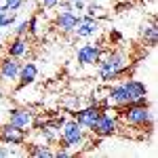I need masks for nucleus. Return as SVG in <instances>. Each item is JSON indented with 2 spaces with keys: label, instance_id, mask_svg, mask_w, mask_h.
<instances>
[{
  "label": "nucleus",
  "instance_id": "obj_8",
  "mask_svg": "<svg viewBox=\"0 0 158 158\" xmlns=\"http://www.w3.org/2000/svg\"><path fill=\"white\" fill-rule=\"evenodd\" d=\"M78 23H80V15L74 11L57 13V17H55V27L59 30L61 34H74V30H76Z\"/></svg>",
  "mask_w": 158,
  "mask_h": 158
},
{
  "label": "nucleus",
  "instance_id": "obj_3",
  "mask_svg": "<svg viewBox=\"0 0 158 158\" xmlns=\"http://www.w3.org/2000/svg\"><path fill=\"white\" fill-rule=\"evenodd\" d=\"M6 122L25 131V133H30L34 129V124H36V112H32L30 108H11Z\"/></svg>",
  "mask_w": 158,
  "mask_h": 158
},
{
  "label": "nucleus",
  "instance_id": "obj_20",
  "mask_svg": "<svg viewBox=\"0 0 158 158\" xmlns=\"http://www.w3.org/2000/svg\"><path fill=\"white\" fill-rule=\"evenodd\" d=\"M85 6H86L85 0H72V9H74V11H78V15L85 11Z\"/></svg>",
  "mask_w": 158,
  "mask_h": 158
},
{
  "label": "nucleus",
  "instance_id": "obj_17",
  "mask_svg": "<svg viewBox=\"0 0 158 158\" xmlns=\"http://www.w3.org/2000/svg\"><path fill=\"white\" fill-rule=\"evenodd\" d=\"M15 36H30V21L23 19L21 23L15 27Z\"/></svg>",
  "mask_w": 158,
  "mask_h": 158
},
{
  "label": "nucleus",
  "instance_id": "obj_24",
  "mask_svg": "<svg viewBox=\"0 0 158 158\" xmlns=\"http://www.w3.org/2000/svg\"><path fill=\"white\" fill-rule=\"evenodd\" d=\"M95 2H99V0H95Z\"/></svg>",
  "mask_w": 158,
  "mask_h": 158
},
{
  "label": "nucleus",
  "instance_id": "obj_1",
  "mask_svg": "<svg viewBox=\"0 0 158 158\" xmlns=\"http://www.w3.org/2000/svg\"><path fill=\"white\" fill-rule=\"evenodd\" d=\"M118 120L120 124H129L135 129H143V131H152L154 129V114L150 106H137V103H129L124 108H118Z\"/></svg>",
  "mask_w": 158,
  "mask_h": 158
},
{
  "label": "nucleus",
  "instance_id": "obj_18",
  "mask_svg": "<svg viewBox=\"0 0 158 158\" xmlns=\"http://www.w3.org/2000/svg\"><path fill=\"white\" fill-rule=\"evenodd\" d=\"M27 21H30V36H38V21H40V15H32Z\"/></svg>",
  "mask_w": 158,
  "mask_h": 158
},
{
  "label": "nucleus",
  "instance_id": "obj_12",
  "mask_svg": "<svg viewBox=\"0 0 158 158\" xmlns=\"http://www.w3.org/2000/svg\"><path fill=\"white\" fill-rule=\"evenodd\" d=\"M141 38L150 49H154L158 44V21H156V15H152V21L150 23L141 25Z\"/></svg>",
  "mask_w": 158,
  "mask_h": 158
},
{
  "label": "nucleus",
  "instance_id": "obj_21",
  "mask_svg": "<svg viewBox=\"0 0 158 158\" xmlns=\"http://www.w3.org/2000/svg\"><path fill=\"white\" fill-rule=\"evenodd\" d=\"M57 2H59V0H40V4H42L44 9H55Z\"/></svg>",
  "mask_w": 158,
  "mask_h": 158
},
{
  "label": "nucleus",
  "instance_id": "obj_2",
  "mask_svg": "<svg viewBox=\"0 0 158 158\" xmlns=\"http://www.w3.org/2000/svg\"><path fill=\"white\" fill-rule=\"evenodd\" d=\"M93 137L97 139H106V137H112V135L120 133V120H118V114H112L110 110H101L97 116V120L91 129Z\"/></svg>",
  "mask_w": 158,
  "mask_h": 158
},
{
  "label": "nucleus",
  "instance_id": "obj_7",
  "mask_svg": "<svg viewBox=\"0 0 158 158\" xmlns=\"http://www.w3.org/2000/svg\"><path fill=\"white\" fill-rule=\"evenodd\" d=\"M99 112H101V110H99L97 106H85V108L76 110V112H72V114H74V120L78 122L85 131L91 133V129H93V124H95V120H97Z\"/></svg>",
  "mask_w": 158,
  "mask_h": 158
},
{
  "label": "nucleus",
  "instance_id": "obj_13",
  "mask_svg": "<svg viewBox=\"0 0 158 158\" xmlns=\"http://www.w3.org/2000/svg\"><path fill=\"white\" fill-rule=\"evenodd\" d=\"M27 143V141H25ZM25 154L32 158H53V148L49 143H40V141H30L25 146Z\"/></svg>",
  "mask_w": 158,
  "mask_h": 158
},
{
  "label": "nucleus",
  "instance_id": "obj_16",
  "mask_svg": "<svg viewBox=\"0 0 158 158\" xmlns=\"http://www.w3.org/2000/svg\"><path fill=\"white\" fill-rule=\"evenodd\" d=\"M17 146H9V143H2L0 146V158H9V156H19L21 152L15 150Z\"/></svg>",
  "mask_w": 158,
  "mask_h": 158
},
{
  "label": "nucleus",
  "instance_id": "obj_10",
  "mask_svg": "<svg viewBox=\"0 0 158 158\" xmlns=\"http://www.w3.org/2000/svg\"><path fill=\"white\" fill-rule=\"evenodd\" d=\"M38 78V65L34 61H25L21 63V70H19V78H17V85L19 86H30L34 85Z\"/></svg>",
  "mask_w": 158,
  "mask_h": 158
},
{
  "label": "nucleus",
  "instance_id": "obj_23",
  "mask_svg": "<svg viewBox=\"0 0 158 158\" xmlns=\"http://www.w3.org/2000/svg\"><path fill=\"white\" fill-rule=\"evenodd\" d=\"M2 19H4V13H0V30H2Z\"/></svg>",
  "mask_w": 158,
  "mask_h": 158
},
{
  "label": "nucleus",
  "instance_id": "obj_4",
  "mask_svg": "<svg viewBox=\"0 0 158 158\" xmlns=\"http://www.w3.org/2000/svg\"><path fill=\"white\" fill-rule=\"evenodd\" d=\"M19 70H21V61L15 57H2L0 59V80L4 85H15L19 78Z\"/></svg>",
  "mask_w": 158,
  "mask_h": 158
},
{
  "label": "nucleus",
  "instance_id": "obj_6",
  "mask_svg": "<svg viewBox=\"0 0 158 158\" xmlns=\"http://www.w3.org/2000/svg\"><path fill=\"white\" fill-rule=\"evenodd\" d=\"M101 57V42L97 44H91V42H86L82 44L78 53H76V61H78V65H95Z\"/></svg>",
  "mask_w": 158,
  "mask_h": 158
},
{
  "label": "nucleus",
  "instance_id": "obj_11",
  "mask_svg": "<svg viewBox=\"0 0 158 158\" xmlns=\"http://www.w3.org/2000/svg\"><path fill=\"white\" fill-rule=\"evenodd\" d=\"M122 85L127 89V93L131 95V103L137 101V99L141 97H148V86L141 82V80H137V78H127V80H122Z\"/></svg>",
  "mask_w": 158,
  "mask_h": 158
},
{
  "label": "nucleus",
  "instance_id": "obj_14",
  "mask_svg": "<svg viewBox=\"0 0 158 158\" xmlns=\"http://www.w3.org/2000/svg\"><path fill=\"white\" fill-rule=\"evenodd\" d=\"M99 32V21H80V23L76 25V30H74V34L78 38H93L95 34Z\"/></svg>",
  "mask_w": 158,
  "mask_h": 158
},
{
  "label": "nucleus",
  "instance_id": "obj_19",
  "mask_svg": "<svg viewBox=\"0 0 158 158\" xmlns=\"http://www.w3.org/2000/svg\"><path fill=\"white\" fill-rule=\"evenodd\" d=\"M55 9H59L57 13H68V11H74V9H72V0H59Z\"/></svg>",
  "mask_w": 158,
  "mask_h": 158
},
{
  "label": "nucleus",
  "instance_id": "obj_9",
  "mask_svg": "<svg viewBox=\"0 0 158 158\" xmlns=\"http://www.w3.org/2000/svg\"><path fill=\"white\" fill-rule=\"evenodd\" d=\"M30 53V36H15L6 44V55L15 59H23Z\"/></svg>",
  "mask_w": 158,
  "mask_h": 158
},
{
  "label": "nucleus",
  "instance_id": "obj_22",
  "mask_svg": "<svg viewBox=\"0 0 158 158\" xmlns=\"http://www.w3.org/2000/svg\"><path fill=\"white\" fill-rule=\"evenodd\" d=\"M112 38H114L116 42H122V34H120V32H116V30L112 32Z\"/></svg>",
  "mask_w": 158,
  "mask_h": 158
},
{
  "label": "nucleus",
  "instance_id": "obj_15",
  "mask_svg": "<svg viewBox=\"0 0 158 158\" xmlns=\"http://www.w3.org/2000/svg\"><path fill=\"white\" fill-rule=\"evenodd\" d=\"M85 11H86V15H91L93 19H106L108 17V11L103 9V6H99V2H95V0H91L89 4L85 6Z\"/></svg>",
  "mask_w": 158,
  "mask_h": 158
},
{
  "label": "nucleus",
  "instance_id": "obj_5",
  "mask_svg": "<svg viewBox=\"0 0 158 158\" xmlns=\"http://www.w3.org/2000/svg\"><path fill=\"white\" fill-rule=\"evenodd\" d=\"M27 141V133L13 127V124H2L0 127V143H9V146H23Z\"/></svg>",
  "mask_w": 158,
  "mask_h": 158
}]
</instances>
